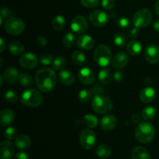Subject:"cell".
Returning a JSON list of instances; mask_svg holds the SVG:
<instances>
[{
	"label": "cell",
	"mask_w": 159,
	"mask_h": 159,
	"mask_svg": "<svg viewBox=\"0 0 159 159\" xmlns=\"http://www.w3.org/2000/svg\"><path fill=\"white\" fill-rule=\"evenodd\" d=\"M37 88L43 93H49L55 87L57 75L55 71L49 68H40L35 74Z\"/></svg>",
	"instance_id": "cell-1"
},
{
	"label": "cell",
	"mask_w": 159,
	"mask_h": 159,
	"mask_svg": "<svg viewBox=\"0 0 159 159\" xmlns=\"http://www.w3.org/2000/svg\"><path fill=\"white\" fill-rule=\"evenodd\" d=\"M155 127L149 122L140 123L135 130V138L142 144L151 142L155 138Z\"/></svg>",
	"instance_id": "cell-2"
},
{
	"label": "cell",
	"mask_w": 159,
	"mask_h": 159,
	"mask_svg": "<svg viewBox=\"0 0 159 159\" xmlns=\"http://www.w3.org/2000/svg\"><path fill=\"white\" fill-rule=\"evenodd\" d=\"M92 107L96 113L106 114L113 110V102L109 98L102 95H96L92 102Z\"/></svg>",
	"instance_id": "cell-3"
},
{
	"label": "cell",
	"mask_w": 159,
	"mask_h": 159,
	"mask_svg": "<svg viewBox=\"0 0 159 159\" xmlns=\"http://www.w3.org/2000/svg\"><path fill=\"white\" fill-rule=\"evenodd\" d=\"M94 60L99 66L107 67L112 60V51L108 46L100 44L94 51Z\"/></svg>",
	"instance_id": "cell-4"
},
{
	"label": "cell",
	"mask_w": 159,
	"mask_h": 159,
	"mask_svg": "<svg viewBox=\"0 0 159 159\" xmlns=\"http://www.w3.org/2000/svg\"><path fill=\"white\" fill-rule=\"evenodd\" d=\"M21 102L23 105L29 107H37L41 105L43 97L40 92L35 89H29L23 93L21 96Z\"/></svg>",
	"instance_id": "cell-5"
},
{
	"label": "cell",
	"mask_w": 159,
	"mask_h": 159,
	"mask_svg": "<svg viewBox=\"0 0 159 159\" xmlns=\"http://www.w3.org/2000/svg\"><path fill=\"white\" fill-rule=\"evenodd\" d=\"M24 22L17 17H9L4 23V29L11 35H20L25 30Z\"/></svg>",
	"instance_id": "cell-6"
},
{
	"label": "cell",
	"mask_w": 159,
	"mask_h": 159,
	"mask_svg": "<svg viewBox=\"0 0 159 159\" xmlns=\"http://www.w3.org/2000/svg\"><path fill=\"white\" fill-rule=\"evenodd\" d=\"M152 14L148 9H141L137 11L133 16V23L138 29L145 28L152 23Z\"/></svg>",
	"instance_id": "cell-7"
},
{
	"label": "cell",
	"mask_w": 159,
	"mask_h": 159,
	"mask_svg": "<svg viewBox=\"0 0 159 159\" xmlns=\"http://www.w3.org/2000/svg\"><path fill=\"white\" fill-rule=\"evenodd\" d=\"M96 134L93 130L89 129L83 130L79 135V142L81 146L85 150H90L93 148L96 144Z\"/></svg>",
	"instance_id": "cell-8"
},
{
	"label": "cell",
	"mask_w": 159,
	"mask_h": 159,
	"mask_svg": "<svg viewBox=\"0 0 159 159\" xmlns=\"http://www.w3.org/2000/svg\"><path fill=\"white\" fill-rule=\"evenodd\" d=\"M108 14L106 13L104 11L100 9H96L92 11L89 15V22L95 26L102 27L107 24L109 21Z\"/></svg>",
	"instance_id": "cell-9"
},
{
	"label": "cell",
	"mask_w": 159,
	"mask_h": 159,
	"mask_svg": "<svg viewBox=\"0 0 159 159\" xmlns=\"http://www.w3.org/2000/svg\"><path fill=\"white\" fill-rule=\"evenodd\" d=\"M89 23L83 16H77L71 23V29L76 34H83L88 30Z\"/></svg>",
	"instance_id": "cell-10"
},
{
	"label": "cell",
	"mask_w": 159,
	"mask_h": 159,
	"mask_svg": "<svg viewBox=\"0 0 159 159\" xmlns=\"http://www.w3.org/2000/svg\"><path fill=\"white\" fill-rule=\"evenodd\" d=\"M37 63H38V58L33 53H26L23 54L20 58V65L25 69H33L37 66Z\"/></svg>",
	"instance_id": "cell-11"
},
{
	"label": "cell",
	"mask_w": 159,
	"mask_h": 159,
	"mask_svg": "<svg viewBox=\"0 0 159 159\" xmlns=\"http://www.w3.org/2000/svg\"><path fill=\"white\" fill-rule=\"evenodd\" d=\"M15 153V147L11 141H4L0 144V158L11 159Z\"/></svg>",
	"instance_id": "cell-12"
},
{
	"label": "cell",
	"mask_w": 159,
	"mask_h": 159,
	"mask_svg": "<svg viewBox=\"0 0 159 159\" xmlns=\"http://www.w3.org/2000/svg\"><path fill=\"white\" fill-rule=\"evenodd\" d=\"M144 57L151 64H155L159 61V47L155 44L148 46L144 51Z\"/></svg>",
	"instance_id": "cell-13"
},
{
	"label": "cell",
	"mask_w": 159,
	"mask_h": 159,
	"mask_svg": "<svg viewBox=\"0 0 159 159\" xmlns=\"http://www.w3.org/2000/svg\"><path fill=\"white\" fill-rule=\"evenodd\" d=\"M79 81L84 85H91L95 81V74L89 68H82L79 71Z\"/></svg>",
	"instance_id": "cell-14"
},
{
	"label": "cell",
	"mask_w": 159,
	"mask_h": 159,
	"mask_svg": "<svg viewBox=\"0 0 159 159\" xmlns=\"http://www.w3.org/2000/svg\"><path fill=\"white\" fill-rule=\"evenodd\" d=\"M127 63H128V57H127V54L124 52L116 53L112 60L113 67L118 70L125 68Z\"/></svg>",
	"instance_id": "cell-15"
},
{
	"label": "cell",
	"mask_w": 159,
	"mask_h": 159,
	"mask_svg": "<svg viewBox=\"0 0 159 159\" xmlns=\"http://www.w3.org/2000/svg\"><path fill=\"white\" fill-rule=\"evenodd\" d=\"M117 124V119L113 114L107 115L102 118L100 121V127L105 131L113 130Z\"/></svg>",
	"instance_id": "cell-16"
},
{
	"label": "cell",
	"mask_w": 159,
	"mask_h": 159,
	"mask_svg": "<svg viewBox=\"0 0 159 159\" xmlns=\"http://www.w3.org/2000/svg\"><path fill=\"white\" fill-rule=\"evenodd\" d=\"M20 75L19 71L16 68L10 67L3 71L2 78L5 82L8 84H14L18 81Z\"/></svg>",
	"instance_id": "cell-17"
},
{
	"label": "cell",
	"mask_w": 159,
	"mask_h": 159,
	"mask_svg": "<svg viewBox=\"0 0 159 159\" xmlns=\"http://www.w3.org/2000/svg\"><path fill=\"white\" fill-rule=\"evenodd\" d=\"M78 47L82 50H90L93 48L95 44V40L89 35H81L76 40Z\"/></svg>",
	"instance_id": "cell-18"
},
{
	"label": "cell",
	"mask_w": 159,
	"mask_h": 159,
	"mask_svg": "<svg viewBox=\"0 0 159 159\" xmlns=\"http://www.w3.org/2000/svg\"><path fill=\"white\" fill-rule=\"evenodd\" d=\"M14 120H15V113L10 109H4L0 113V124L3 127L12 124Z\"/></svg>",
	"instance_id": "cell-19"
},
{
	"label": "cell",
	"mask_w": 159,
	"mask_h": 159,
	"mask_svg": "<svg viewBox=\"0 0 159 159\" xmlns=\"http://www.w3.org/2000/svg\"><path fill=\"white\" fill-rule=\"evenodd\" d=\"M156 93L155 90L152 87H146L143 89L140 93V99L141 102L144 103H149L152 102L155 99Z\"/></svg>",
	"instance_id": "cell-20"
},
{
	"label": "cell",
	"mask_w": 159,
	"mask_h": 159,
	"mask_svg": "<svg viewBox=\"0 0 159 159\" xmlns=\"http://www.w3.org/2000/svg\"><path fill=\"white\" fill-rule=\"evenodd\" d=\"M59 79L61 83L64 85L69 86L71 85L75 82V75L71 71L68 70H62L59 72Z\"/></svg>",
	"instance_id": "cell-21"
},
{
	"label": "cell",
	"mask_w": 159,
	"mask_h": 159,
	"mask_svg": "<svg viewBox=\"0 0 159 159\" xmlns=\"http://www.w3.org/2000/svg\"><path fill=\"white\" fill-rule=\"evenodd\" d=\"M131 159H151V155L147 149L141 146H138L132 150Z\"/></svg>",
	"instance_id": "cell-22"
},
{
	"label": "cell",
	"mask_w": 159,
	"mask_h": 159,
	"mask_svg": "<svg viewBox=\"0 0 159 159\" xmlns=\"http://www.w3.org/2000/svg\"><path fill=\"white\" fill-rule=\"evenodd\" d=\"M16 147L17 148L20 149V150H25V149L29 148L31 144L30 138L25 134L19 135L16 138L15 141Z\"/></svg>",
	"instance_id": "cell-23"
},
{
	"label": "cell",
	"mask_w": 159,
	"mask_h": 159,
	"mask_svg": "<svg viewBox=\"0 0 159 159\" xmlns=\"http://www.w3.org/2000/svg\"><path fill=\"white\" fill-rule=\"evenodd\" d=\"M141 50H142L141 43L138 40H132L129 42L127 46V52L132 56L138 55L141 52Z\"/></svg>",
	"instance_id": "cell-24"
},
{
	"label": "cell",
	"mask_w": 159,
	"mask_h": 159,
	"mask_svg": "<svg viewBox=\"0 0 159 159\" xmlns=\"http://www.w3.org/2000/svg\"><path fill=\"white\" fill-rule=\"evenodd\" d=\"M99 81L103 85H109L112 82L113 75H112L111 71L107 68H103L101 70L99 73Z\"/></svg>",
	"instance_id": "cell-25"
},
{
	"label": "cell",
	"mask_w": 159,
	"mask_h": 159,
	"mask_svg": "<svg viewBox=\"0 0 159 159\" xmlns=\"http://www.w3.org/2000/svg\"><path fill=\"white\" fill-rule=\"evenodd\" d=\"M9 51L12 55H20L24 51V46L19 41H12L9 44Z\"/></svg>",
	"instance_id": "cell-26"
},
{
	"label": "cell",
	"mask_w": 159,
	"mask_h": 159,
	"mask_svg": "<svg viewBox=\"0 0 159 159\" xmlns=\"http://www.w3.org/2000/svg\"><path fill=\"white\" fill-rule=\"evenodd\" d=\"M96 153L99 158H107L111 155V148L107 144H100L96 148Z\"/></svg>",
	"instance_id": "cell-27"
},
{
	"label": "cell",
	"mask_w": 159,
	"mask_h": 159,
	"mask_svg": "<svg viewBox=\"0 0 159 159\" xmlns=\"http://www.w3.org/2000/svg\"><path fill=\"white\" fill-rule=\"evenodd\" d=\"M157 115V111L154 107H147L144 108L141 112V116L143 119L146 120H152L155 119Z\"/></svg>",
	"instance_id": "cell-28"
},
{
	"label": "cell",
	"mask_w": 159,
	"mask_h": 159,
	"mask_svg": "<svg viewBox=\"0 0 159 159\" xmlns=\"http://www.w3.org/2000/svg\"><path fill=\"white\" fill-rule=\"evenodd\" d=\"M65 20L62 16H56L52 20V26L55 30L60 31L65 26Z\"/></svg>",
	"instance_id": "cell-29"
},
{
	"label": "cell",
	"mask_w": 159,
	"mask_h": 159,
	"mask_svg": "<svg viewBox=\"0 0 159 159\" xmlns=\"http://www.w3.org/2000/svg\"><path fill=\"white\" fill-rule=\"evenodd\" d=\"M73 63L75 64L78 66H82L85 62V54L80 51H75L73 52L72 56H71Z\"/></svg>",
	"instance_id": "cell-30"
},
{
	"label": "cell",
	"mask_w": 159,
	"mask_h": 159,
	"mask_svg": "<svg viewBox=\"0 0 159 159\" xmlns=\"http://www.w3.org/2000/svg\"><path fill=\"white\" fill-rule=\"evenodd\" d=\"M98 118L92 114H87L83 117V123L89 128H94L98 125Z\"/></svg>",
	"instance_id": "cell-31"
},
{
	"label": "cell",
	"mask_w": 159,
	"mask_h": 159,
	"mask_svg": "<svg viewBox=\"0 0 159 159\" xmlns=\"http://www.w3.org/2000/svg\"><path fill=\"white\" fill-rule=\"evenodd\" d=\"M19 81L20 83L21 84L22 86L23 87H30L33 85V78L30 75L27 73H22L20 75L19 77Z\"/></svg>",
	"instance_id": "cell-32"
},
{
	"label": "cell",
	"mask_w": 159,
	"mask_h": 159,
	"mask_svg": "<svg viewBox=\"0 0 159 159\" xmlns=\"http://www.w3.org/2000/svg\"><path fill=\"white\" fill-rule=\"evenodd\" d=\"M93 93L89 89H82L79 93V99L83 103L89 102L92 99Z\"/></svg>",
	"instance_id": "cell-33"
},
{
	"label": "cell",
	"mask_w": 159,
	"mask_h": 159,
	"mask_svg": "<svg viewBox=\"0 0 159 159\" xmlns=\"http://www.w3.org/2000/svg\"><path fill=\"white\" fill-rule=\"evenodd\" d=\"M66 65V59L62 56L55 57L52 62V66L54 70H61Z\"/></svg>",
	"instance_id": "cell-34"
},
{
	"label": "cell",
	"mask_w": 159,
	"mask_h": 159,
	"mask_svg": "<svg viewBox=\"0 0 159 159\" xmlns=\"http://www.w3.org/2000/svg\"><path fill=\"white\" fill-rule=\"evenodd\" d=\"M113 41H114V43L116 46L120 47V48H123L127 43V38L121 33H116L113 36Z\"/></svg>",
	"instance_id": "cell-35"
},
{
	"label": "cell",
	"mask_w": 159,
	"mask_h": 159,
	"mask_svg": "<svg viewBox=\"0 0 159 159\" xmlns=\"http://www.w3.org/2000/svg\"><path fill=\"white\" fill-rule=\"evenodd\" d=\"M5 100L9 103H16L18 101V95L13 90H8L4 94Z\"/></svg>",
	"instance_id": "cell-36"
},
{
	"label": "cell",
	"mask_w": 159,
	"mask_h": 159,
	"mask_svg": "<svg viewBox=\"0 0 159 159\" xmlns=\"http://www.w3.org/2000/svg\"><path fill=\"white\" fill-rule=\"evenodd\" d=\"M62 43L64 46L67 48H70L74 45L75 43V37L71 33H68L65 34L62 39Z\"/></svg>",
	"instance_id": "cell-37"
},
{
	"label": "cell",
	"mask_w": 159,
	"mask_h": 159,
	"mask_svg": "<svg viewBox=\"0 0 159 159\" xmlns=\"http://www.w3.org/2000/svg\"><path fill=\"white\" fill-rule=\"evenodd\" d=\"M118 27L122 30H128L130 27V21L127 16H120L116 20Z\"/></svg>",
	"instance_id": "cell-38"
},
{
	"label": "cell",
	"mask_w": 159,
	"mask_h": 159,
	"mask_svg": "<svg viewBox=\"0 0 159 159\" xmlns=\"http://www.w3.org/2000/svg\"><path fill=\"white\" fill-rule=\"evenodd\" d=\"M17 135V131L16 130V128L14 127H8L4 131V137L7 140H12L16 137Z\"/></svg>",
	"instance_id": "cell-39"
},
{
	"label": "cell",
	"mask_w": 159,
	"mask_h": 159,
	"mask_svg": "<svg viewBox=\"0 0 159 159\" xmlns=\"http://www.w3.org/2000/svg\"><path fill=\"white\" fill-rule=\"evenodd\" d=\"M40 62L42 64V65H48L51 63H52L54 59H53V57L51 54H48V53H45V54H43L40 55Z\"/></svg>",
	"instance_id": "cell-40"
},
{
	"label": "cell",
	"mask_w": 159,
	"mask_h": 159,
	"mask_svg": "<svg viewBox=\"0 0 159 159\" xmlns=\"http://www.w3.org/2000/svg\"><path fill=\"white\" fill-rule=\"evenodd\" d=\"M81 3L83 6L86 8H95L99 4V0H80Z\"/></svg>",
	"instance_id": "cell-41"
},
{
	"label": "cell",
	"mask_w": 159,
	"mask_h": 159,
	"mask_svg": "<svg viewBox=\"0 0 159 159\" xmlns=\"http://www.w3.org/2000/svg\"><path fill=\"white\" fill-rule=\"evenodd\" d=\"M115 0H102V6L103 9L107 10H111L115 6Z\"/></svg>",
	"instance_id": "cell-42"
},
{
	"label": "cell",
	"mask_w": 159,
	"mask_h": 159,
	"mask_svg": "<svg viewBox=\"0 0 159 159\" xmlns=\"http://www.w3.org/2000/svg\"><path fill=\"white\" fill-rule=\"evenodd\" d=\"M91 91L93 94H95L96 96V95H101L102 93H103L104 92H105V89H104L102 85L96 84V85H94L92 87Z\"/></svg>",
	"instance_id": "cell-43"
},
{
	"label": "cell",
	"mask_w": 159,
	"mask_h": 159,
	"mask_svg": "<svg viewBox=\"0 0 159 159\" xmlns=\"http://www.w3.org/2000/svg\"><path fill=\"white\" fill-rule=\"evenodd\" d=\"M12 14H13V12L9 8L3 7L1 9V16H2L3 18L8 19L9 17H12Z\"/></svg>",
	"instance_id": "cell-44"
},
{
	"label": "cell",
	"mask_w": 159,
	"mask_h": 159,
	"mask_svg": "<svg viewBox=\"0 0 159 159\" xmlns=\"http://www.w3.org/2000/svg\"><path fill=\"white\" fill-rule=\"evenodd\" d=\"M138 35H139V30H138V28L135 27V26L129 31V37L130 38H136V37H138Z\"/></svg>",
	"instance_id": "cell-45"
},
{
	"label": "cell",
	"mask_w": 159,
	"mask_h": 159,
	"mask_svg": "<svg viewBox=\"0 0 159 159\" xmlns=\"http://www.w3.org/2000/svg\"><path fill=\"white\" fill-rule=\"evenodd\" d=\"M124 78V73L120 71H116L114 75H113V79H114V80L116 81V82H121V81H123Z\"/></svg>",
	"instance_id": "cell-46"
},
{
	"label": "cell",
	"mask_w": 159,
	"mask_h": 159,
	"mask_svg": "<svg viewBox=\"0 0 159 159\" xmlns=\"http://www.w3.org/2000/svg\"><path fill=\"white\" fill-rule=\"evenodd\" d=\"M13 159H29V156L26 152H18L16 155L14 156Z\"/></svg>",
	"instance_id": "cell-47"
},
{
	"label": "cell",
	"mask_w": 159,
	"mask_h": 159,
	"mask_svg": "<svg viewBox=\"0 0 159 159\" xmlns=\"http://www.w3.org/2000/svg\"><path fill=\"white\" fill-rule=\"evenodd\" d=\"M37 43L41 47L46 46L47 45V40L43 37H41V36H39V37H37Z\"/></svg>",
	"instance_id": "cell-48"
},
{
	"label": "cell",
	"mask_w": 159,
	"mask_h": 159,
	"mask_svg": "<svg viewBox=\"0 0 159 159\" xmlns=\"http://www.w3.org/2000/svg\"><path fill=\"white\" fill-rule=\"evenodd\" d=\"M132 121L134 124H139L140 121H141V119H140L139 116L138 114H134L133 116H132Z\"/></svg>",
	"instance_id": "cell-49"
},
{
	"label": "cell",
	"mask_w": 159,
	"mask_h": 159,
	"mask_svg": "<svg viewBox=\"0 0 159 159\" xmlns=\"http://www.w3.org/2000/svg\"><path fill=\"white\" fill-rule=\"evenodd\" d=\"M153 27H154V30H155L156 32L159 33V20H157L156 22H155Z\"/></svg>",
	"instance_id": "cell-50"
},
{
	"label": "cell",
	"mask_w": 159,
	"mask_h": 159,
	"mask_svg": "<svg viewBox=\"0 0 159 159\" xmlns=\"http://www.w3.org/2000/svg\"><path fill=\"white\" fill-rule=\"evenodd\" d=\"M155 12H156L157 15H158L159 16V0H158V1L155 2Z\"/></svg>",
	"instance_id": "cell-51"
},
{
	"label": "cell",
	"mask_w": 159,
	"mask_h": 159,
	"mask_svg": "<svg viewBox=\"0 0 159 159\" xmlns=\"http://www.w3.org/2000/svg\"><path fill=\"white\" fill-rule=\"evenodd\" d=\"M0 44H1V49H0V51H1V52H2L5 49V42L2 38L0 39Z\"/></svg>",
	"instance_id": "cell-52"
},
{
	"label": "cell",
	"mask_w": 159,
	"mask_h": 159,
	"mask_svg": "<svg viewBox=\"0 0 159 159\" xmlns=\"http://www.w3.org/2000/svg\"><path fill=\"white\" fill-rule=\"evenodd\" d=\"M108 16L110 18H115L116 16V12L115 11H112V12H110V14H108Z\"/></svg>",
	"instance_id": "cell-53"
}]
</instances>
